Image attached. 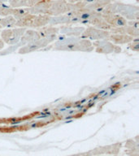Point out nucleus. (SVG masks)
I'll list each match as a JSON object with an SVG mask.
<instances>
[{"mask_svg": "<svg viewBox=\"0 0 139 156\" xmlns=\"http://www.w3.org/2000/svg\"><path fill=\"white\" fill-rule=\"evenodd\" d=\"M56 46L57 49L59 50H68V51H88V48L92 49L91 43L87 40L70 41L68 43L62 42Z\"/></svg>", "mask_w": 139, "mask_h": 156, "instance_id": "obj_1", "label": "nucleus"}, {"mask_svg": "<svg viewBox=\"0 0 139 156\" xmlns=\"http://www.w3.org/2000/svg\"><path fill=\"white\" fill-rule=\"evenodd\" d=\"M23 30H6L2 34V37H3L6 42L10 44L16 43L18 40H19L20 37L23 34Z\"/></svg>", "mask_w": 139, "mask_h": 156, "instance_id": "obj_2", "label": "nucleus"}, {"mask_svg": "<svg viewBox=\"0 0 139 156\" xmlns=\"http://www.w3.org/2000/svg\"><path fill=\"white\" fill-rule=\"evenodd\" d=\"M2 47H3V42L0 40V49L2 48Z\"/></svg>", "mask_w": 139, "mask_h": 156, "instance_id": "obj_3", "label": "nucleus"}]
</instances>
